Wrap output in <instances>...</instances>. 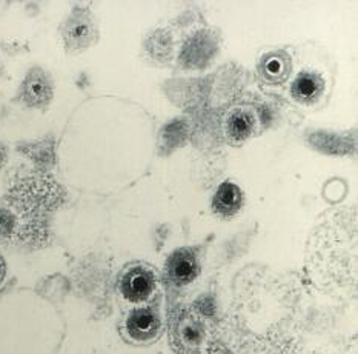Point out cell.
<instances>
[{"mask_svg":"<svg viewBox=\"0 0 358 354\" xmlns=\"http://www.w3.org/2000/svg\"><path fill=\"white\" fill-rule=\"evenodd\" d=\"M166 273L176 285L191 283L199 274V262L191 248H180L168 257Z\"/></svg>","mask_w":358,"mask_h":354,"instance_id":"cell-4","label":"cell"},{"mask_svg":"<svg viewBox=\"0 0 358 354\" xmlns=\"http://www.w3.org/2000/svg\"><path fill=\"white\" fill-rule=\"evenodd\" d=\"M51 94L50 83L43 74H31L27 82V100L29 104L38 105L43 100H48Z\"/></svg>","mask_w":358,"mask_h":354,"instance_id":"cell-7","label":"cell"},{"mask_svg":"<svg viewBox=\"0 0 358 354\" xmlns=\"http://www.w3.org/2000/svg\"><path fill=\"white\" fill-rule=\"evenodd\" d=\"M323 82L322 79L315 74H303L297 81H295L292 86V94L294 97L301 99V100H310L317 97L322 91Z\"/></svg>","mask_w":358,"mask_h":354,"instance_id":"cell-6","label":"cell"},{"mask_svg":"<svg viewBox=\"0 0 358 354\" xmlns=\"http://www.w3.org/2000/svg\"><path fill=\"white\" fill-rule=\"evenodd\" d=\"M205 342V328L191 313L182 311L173 319L171 343L178 354H201Z\"/></svg>","mask_w":358,"mask_h":354,"instance_id":"cell-1","label":"cell"},{"mask_svg":"<svg viewBox=\"0 0 358 354\" xmlns=\"http://www.w3.org/2000/svg\"><path fill=\"white\" fill-rule=\"evenodd\" d=\"M243 207V193L232 182L222 184L214 194L213 208L217 215L229 219L234 217Z\"/></svg>","mask_w":358,"mask_h":354,"instance_id":"cell-5","label":"cell"},{"mask_svg":"<svg viewBox=\"0 0 358 354\" xmlns=\"http://www.w3.org/2000/svg\"><path fill=\"white\" fill-rule=\"evenodd\" d=\"M120 293L123 299L134 305H143L157 290V279L154 273L143 266H134L123 273L120 279Z\"/></svg>","mask_w":358,"mask_h":354,"instance_id":"cell-2","label":"cell"},{"mask_svg":"<svg viewBox=\"0 0 358 354\" xmlns=\"http://www.w3.org/2000/svg\"><path fill=\"white\" fill-rule=\"evenodd\" d=\"M264 71L269 77H274L277 81H282L285 77V62L278 57H269L266 59V64H264Z\"/></svg>","mask_w":358,"mask_h":354,"instance_id":"cell-9","label":"cell"},{"mask_svg":"<svg viewBox=\"0 0 358 354\" xmlns=\"http://www.w3.org/2000/svg\"><path fill=\"white\" fill-rule=\"evenodd\" d=\"M252 117L249 116L246 111H240L231 116L229 119V131H231V136L236 137L238 140L248 137L251 135L252 131Z\"/></svg>","mask_w":358,"mask_h":354,"instance_id":"cell-8","label":"cell"},{"mask_svg":"<svg viewBox=\"0 0 358 354\" xmlns=\"http://www.w3.org/2000/svg\"><path fill=\"white\" fill-rule=\"evenodd\" d=\"M127 333L131 341L137 343H150L160 334L162 322L159 314L150 306H136L127 318Z\"/></svg>","mask_w":358,"mask_h":354,"instance_id":"cell-3","label":"cell"},{"mask_svg":"<svg viewBox=\"0 0 358 354\" xmlns=\"http://www.w3.org/2000/svg\"><path fill=\"white\" fill-rule=\"evenodd\" d=\"M3 276H5V262H3V259L0 257V282L3 280Z\"/></svg>","mask_w":358,"mask_h":354,"instance_id":"cell-10","label":"cell"}]
</instances>
